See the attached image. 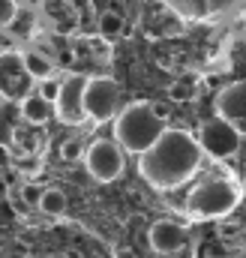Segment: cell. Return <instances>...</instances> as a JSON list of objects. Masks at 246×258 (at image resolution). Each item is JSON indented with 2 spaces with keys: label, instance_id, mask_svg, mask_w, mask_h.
<instances>
[{
  "label": "cell",
  "instance_id": "1",
  "mask_svg": "<svg viewBox=\"0 0 246 258\" xmlns=\"http://www.w3.org/2000/svg\"><path fill=\"white\" fill-rule=\"evenodd\" d=\"M198 162H201V147L195 135H189L186 129H165L159 141L138 156V171L153 189L171 192L198 171Z\"/></svg>",
  "mask_w": 246,
  "mask_h": 258
},
{
  "label": "cell",
  "instance_id": "2",
  "mask_svg": "<svg viewBox=\"0 0 246 258\" xmlns=\"http://www.w3.org/2000/svg\"><path fill=\"white\" fill-rule=\"evenodd\" d=\"M165 120H159L153 114V105L150 102H132L126 105L120 114L114 117V138H117V147L120 150H129L135 156L147 153L159 135L165 132Z\"/></svg>",
  "mask_w": 246,
  "mask_h": 258
},
{
  "label": "cell",
  "instance_id": "3",
  "mask_svg": "<svg viewBox=\"0 0 246 258\" xmlns=\"http://www.w3.org/2000/svg\"><path fill=\"white\" fill-rule=\"evenodd\" d=\"M240 201V186L234 180H204L186 198V213L198 219H216L228 216Z\"/></svg>",
  "mask_w": 246,
  "mask_h": 258
},
{
  "label": "cell",
  "instance_id": "4",
  "mask_svg": "<svg viewBox=\"0 0 246 258\" xmlns=\"http://www.w3.org/2000/svg\"><path fill=\"white\" fill-rule=\"evenodd\" d=\"M120 99H123V87L108 78V75H96L87 78L84 84V114L93 123H108L120 114Z\"/></svg>",
  "mask_w": 246,
  "mask_h": 258
},
{
  "label": "cell",
  "instance_id": "5",
  "mask_svg": "<svg viewBox=\"0 0 246 258\" xmlns=\"http://www.w3.org/2000/svg\"><path fill=\"white\" fill-rule=\"evenodd\" d=\"M123 165H126L123 150L117 147V141H111V138H99V141H93L84 150V168L99 183H114L123 174Z\"/></svg>",
  "mask_w": 246,
  "mask_h": 258
},
{
  "label": "cell",
  "instance_id": "6",
  "mask_svg": "<svg viewBox=\"0 0 246 258\" xmlns=\"http://www.w3.org/2000/svg\"><path fill=\"white\" fill-rule=\"evenodd\" d=\"M186 21H216L222 15L246 12V0H159Z\"/></svg>",
  "mask_w": 246,
  "mask_h": 258
},
{
  "label": "cell",
  "instance_id": "7",
  "mask_svg": "<svg viewBox=\"0 0 246 258\" xmlns=\"http://www.w3.org/2000/svg\"><path fill=\"white\" fill-rule=\"evenodd\" d=\"M195 141H198V147H201L204 153H210L213 159H228V156H234V153L240 150V135L228 126L225 120H219V117L204 120V123L198 126Z\"/></svg>",
  "mask_w": 246,
  "mask_h": 258
},
{
  "label": "cell",
  "instance_id": "8",
  "mask_svg": "<svg viewBox=\"0 0 246 258\" xmlns=\"http://www.w3.org/2000/svg\"><path fill=\"white\" fill-rule=\"evenodd\" d=\"M90 75H69L66 81H60V96L54 102V114L60 117L63 123L81 126L87 120L84 114V84Z\"/></svg>",
  "mask_w": 246,
  "mask_h": 258
},
{
  "label": "cell",
  "instance_id": "9",
  "mask_svg": "<svg viewBox=\"0 0 246 258\" xmlns=\"http://www.w3.org/2000/svg\"><path fill=\"white\" fill-rule=\"evenodd\" d=\"M216 117L225 120L237 135H246V81H234L216 93Z\"/></svg>",
  "mask_w": 246,
  "mask_h": 258
},
{
  "label": "cell",
  "instance_id": "10",
  "mask_svg": "<svg viewBox=\"0 0 246 258\" xmlns=\"http://www.w3.org/2000/svg\"><path fill=\"white\" fill-rule=\"evenodd\" d=\"M30 90H36V81L27 75L21 54L3 51L0 54V93H6V96H30Z\"/></svg>",
  "mask_w": 246,
  "mask_h": 258
},
{
  "label": "cell",
  "instance_id": "11",
  "mask_svg": "<svg viewBox=\"0 0 246 258\" xmlns=\"http://www.w3.org/2000/svg\"><path fill=\"white\" fill-rule=\"evenodd\" d=\"M147 240H150V246H153L159 255H174V252L183 249L186 231L177 225V222H171V219H159V222L150 225Z\"/></svg>",
  "mask_w": 246,
  "mask_h": 258
},
{
  "label": "cell",
  "instance_id": "12",
  "mask_svg": "<svg viewBox=\"0 0 246 258\" xmlns=\"http://www.w3.org/2000/svg\"><path fill=\"white\" fill-rule=\"evenodd\" d=\"M21 60H24V69H27V75H30L33 81H45V78H51V72H54L51 57H45V54H42V51H36V48L24 51V54H21Z\"/></svg>",
  "mask_w": 246,
  "mask_h": 258
},
{
  "label": "cell",
  "instance_id": "13",
  "mask_svg": "<svg viewBox=\"0 0 246 258\" xmlns=\"http://www.w3.org/2000/svg\"><path fill=\"white\" fill-rule=\"evenodd\" d=\"M48 114H51V105H48L42 96L30 93V96H24V99H21V117H24L27 123L39 126V123H45V120H48Z\"/></svg>",
  "mask_w": 246,
  "mask_h": 258
},
{
  "label": "cell",
  "instance_id": "14",
  "mask_svg": "<svg viewBox=\"0 0 246 258\" xmlns=\"http://www.w3.org/2000/svg\"><path fill=\"white\" fill-rule=\"evenodd\" d=\"M36 207L48 216H60V213H66V195L57 186H48V189H42V198H39Z\"/></svg>",
  "mask_w": 246,
  "mask_h": 258
},
{
  "label": "cell",
  "instance_id": "15",
  "mask_svg": "<svg viewBox=\"0 0 246 258\" xmlns=\"http://www.w3.org/2000/svg\"><path fill=\"white\" fill-rule=\"evenodd\" d=\"M99 33H102L105 39H117L123 33V15L117 9H105V12L99 15Z\"/></svg>",
  "mask_w": 246,
  "mask_h": 258
},
{
  "label": "cell",
  "instance_id": "16",
  "mask_svg": "<svg viewBox=\"0 0 246 258\" xmlns=\"http://www.w3.org/2000/svg\"><path fill=\"white\" fill-rule=\"evenodd\" d=\"M36 96H42L48 105H54L57 102V96H60V81L51 75V78H45V81H36Z\"/></svg>",
  "mask_w": 246,
  "mask_h": 258
},
{
  "label": "cell",
  "instance_id": "17",
  "mask_svg": "<svg viewBox=\"0 0 246 258\" xmlns=\"http://www.w3.org/2000/svg\"><path fill=\"white\" fill-rule=\"evenodd\" d=\"M60 156L66 162H75V159H84V144L81 138H66L60 144Z\"/></svg>",
  "mask_w": 246,
  "mask_h": 258
},
{
  "label": "cell",
  "instance_id": "18",
  "mask_svg": "<svg viewBox=\"0 0 246 258\" xmlns=\"http://www.w3.org/2000/svg\"><path fill=\"white\" fill-rule=\"evenodd\" d=\"M15 15H18V0H0V30H9Z\"/></svg>",
  "mask_w": 246,
  "mask_h": 258
},
{
  "label": "cell",
  "instance_id": "19",
  "mask_svg": "<svg viewBox=\"0 0 246 258\" xmlns=\"http://www.w3.org/2000/svg\"><path fill=\"white\" fill-rule=\"evenodd\" d=\"M168 96H171L174 102H189V99L195 96V90H192V84H183V81H180V84H174V87L168 90Z\"/></svg>",
  "mask_w": 246,
  "mask_h": 258
},
{
  "label": "cell",
  "instance_id": "20",
  "mask_svg": "<svg viewBox=\"0 0 246 258\" xmlns=\"http://www.w3.org/2000/svg\"><path fill=\"white\" fill-rule=\"evenodd\" d=\"M21 195H24V201H30V204H39L42 189H39L36 183H24V186H21Z\"/></svg>",
  "mask_w": 246,
  "mask_h": 258
},
{
  "label": "cell",
  "instance_id": "21",
  "mask_svg": "<svg viewBox=\"0 0 246 258\" xmlns=\"http://www.w3.org/2000/svg\"><path fill=\"white\" fill-rule=\"evenodd\" d=\"M117 258H135V255H132V249L123 246V249H117Z\"/></svg>",
  "mask_w": 246,
  "mask_h": 258
}]
</instances>
